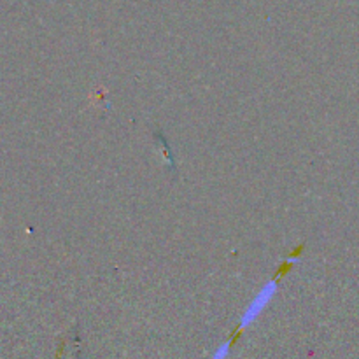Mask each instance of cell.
Listing matches in <instances>:
<instances>
[{"instance_id": "6da1fadb", "label": "cell", "mask_w": 359, "mask_h": 359, "mask_svg": "<svg viewBox=\"0 0 359 359\" xmlns=\"http://www.w3.org/2000/svg\"><path fill=\"white\" fill-rule=\"evenodd\" d=\"M278 291V284L275 281H268L263 287L256 293V297L249 301V305L246 307V312L242 314V319H240V326L247 328L263 314L268 308V305L272 303V300L275 298Z\"/></svg>"}, {"instance_id": "7a4b0ae2", "label": "cell", "mask_w": 359, "mask_h": 359, "mask_svg": "<svg viewBox=\"0 0 359 359\" xmlns=\"http://www.w3.org/2000/svg\"><path fill=\"white\" fill-rule=\"evenodd\" d=\"M228 352H230V345L228 344L221 345V347L216 351V354H214V359H224L228 356Z\"/></svg>"}]
</instances>
